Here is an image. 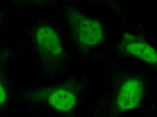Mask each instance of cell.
<instances>
[{
  "instance_id": "6da1fadb",
  "label": "cell",
  "mask_w": 157,
  "mask_h": 117,
  "mask_svg": "<svg viewBox=\"0 0 157 117\" xmlns=\"http://www.w3.org/2000/svg\"><path fill=\"white\" fill-rule=\"evenodd\" d=\"M37 48L40 57L45 60H54L62 52L59 36L52 28L40 27L36 34Z\"/></svg>"
},
{
  "instance_id": "8992f818",
  "label": "cell",
  "mask_w": 157,
  "mask_h": 117,
  "mask_svg": "<svg viewBox=\"0 0 157 117\" xmlns=\"http://www.w3.org/2000/svg\"><path fill=\"white\" fill-rule=\"evenodd\" d=\"M6 92L2 85L0 83V106L2 105L6 100Z\"/></svg>"
},
{
  "instance_id": "277c9868",
  "label": "cell",
  "mask_w": 157,
  "mask_h": 117,
  "mask_svg": "<svg viewBox=\"0 0 157 117\" xmlns=\"http://www.w3.org/2000/svg\"><path fill=\"white\" fill-rule=\"evenodd\" d=\"M124 38L126 50L130 54L148 63H156V51L153 47L133 35L126 34Z\"/></svg>"
},
{
  "instance_id": "3957f363",
  "label": "cell",
  "mask_w": 157,
  "mask_h": 117,
  "mask_svg": "<svg viewBox=\"0 0 157 117\" xmlns=\"http://www.w3.org/2000/svg\"><path fill=\"white\" fill-rule=\"evenodd\" d=\"M77 33L80 42L94 46L102 41L103 31L101 24L93 19L81 18L77 24Z\"/></svg>"
},
{
  "instance_id": "5b68a950",
  "label": "cell",
  "mask_w": 157,
  "mask_h": 117,
  "mask_svg": "<svg viewBox=\"0 0 157 117\" xmlns=\"http://www.w3.org/2000/svg\"><path fill=\"white\" fill-rule=\"evenodd\" d=\"M48 100L54 109L64 112L70 110L75 106L76 95L73 91L67 87H59L51 91Z\"/></svg>"
},
{
  "instance_id": "7a4b0ae2",
  "label": "cell",
  "mask_w": 157,
  "mask_h": 117,
  "mask_svg": "<svg viewBox=\"0 0 157 117\" xmlns=\"http://www.w3.org/2000/svg\"><path fill=\"white\" fill-rule=\"evenodd\" d=\"M143 92V86L139 80L132 78L126 80L120 89L117 109L122 111L137 107L141 101Z\"/></svg>"
}]
</instances>
